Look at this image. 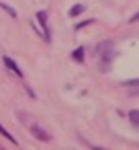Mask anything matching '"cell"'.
Wrapping results in <instances>:
<instances>
[{"mask_svg": "<svg viewBox=\"0 0 139 150\" xmlns=\"http://www.w3.org/2000/svg\"><path fill=\"white\" fill-rule=\"evenodd\" d=\"M96 58L100 60V70H108L112 58H115V45L112 41H102L96 47Z\"/></svg>", "mask_w": 139, "mask_h": 150, "instance_id": "cell-1", "label": "cell"}, {"mask_svg": "<svg viewBox=\"0 0 139 150\" xmlns=\"http://www.w3.org/2000/svg\"><path fill=\"white\" fill-rule=\"evenodd\" d=\"M29 129H31V134H33L37 140H41V142H49V140H51V136H49V134H47L41 125H37V123H33Z\"/></svg>", "mask_w": 139, "mask_h": 150, "instance_id": "cell-2", "label": "cell"}, {"mask_svg": "<svg viewBox=\"0 0 139 150\" xmlns=\"http://www.w3.org/2000/svg\"><path fill=\"white\" fill-rule=\"evenodd\" d=\"M37 21H39V25L43 27V33H45L43 37H45V41H49V31H47V15H45L43 11H39V13H37Z\"/></svg>", "mask_w": 139, "mask_h": 150, "instance_id": "cell-3", "label": "cell"}, {"mask_svg": "<svg viewBox=\"0 0 139 150\" xmlns=\"http://www.w3.org/2000/svg\"><path fill=\"white\" fill-rule=\"evenodd\" d=\"M4 66H6V68H8L10 72H15V74H17L19 78H23V76H25V74H23V70H21V68L17 66V62H13L10 58H4Z\"/></svg>", "mask_w": 139, "mask_h": 150, "instance_id": "cell-4", "label": "cell"}, {"mask_svg": "<svg viewBox=\"0 0 139 150\" xmlns=\"http://www.w3.org/2000/svg\"><path fill=\"white\" fill-rule=\"evenodd\" d=\"M84 11H86V6H84V4H76V6H72V8H70V17L74 19V17H78V15H82Z\"/></svg>", "mask_w": 139, "mask_h": 150, "instance_id": "cell-5", "label": "cell"}, {"mask_svg": "<svg viewBox=\"0 0 139 150\" xmlns=\"http://www.w3.org/2000/svg\"><path fill=\"white\" fill-rule=\"evenodd\" d=\"M72 58H74L76 62H84V47H78V50H74Z\"/></svg>", "mask_w": 139, "mask_h": 150, "instance_id": "cell-6", "label": "cell"}, {"mask_svg": "<svg viewBox=\"0 0 139 150\" xmlns=\"http://www.w3.org/2000/svg\"><path fill=\"white\" fill-rule=\"evenodd\" d=\"M129 121H131L133 125H137V127H139V111H135V109H133V111H129Z\"/></svg>", "mask_w": 139, "mask_h": 150, "instance_id": "cell-7", "label": "cell"}, {"mask_svg": "<svg viewBox=\"0 0 139 150\" xmlns=\"http://www.w3.org/2000/svg\"><path fill=\"white\" fill-rule=\"evenodd\" d=\"M0 134H2V136H4V138H6V140H10V142H13V144H17V140H15V138H13V134H8V132H6V127H4V125H2V123H0Z\"/></svg>", "mask_w": 139, "mask_h": 150, "instance_id": "cell-8", "label": "cell"}, {"mask_svg": "<svg viewBox=\"0 0 139 150\" xmlns=\"http://www.w3.org/2000/svg\"><path fill=\"white\" fill-rule=\"evenodd\" d=\"M0 8H4V11H6V13H8V15H10V17H13V19H15V17H17V11H15V8H10V6H6V4H4V2H0Z\"/></svg>", "mask_w": 139, "mask_h": 150, "instance_id": "cell-9", "label": "cell"}, {"mask_svg": "<svg viewBox=\"0 0 139 150\" xmlns=\"http://www.w3.org/2000/svg\"><path fill=\"white\" fill-rule=\"evenodd\" d=\"M92 23H94V19H88V21H84V23L76 25V31H78V29H82V27H86V25H92Z\"/></svg>", "mask_w": 139, "mask_h": 150, "instance_id": "cell-10", "label": "cell"}, {"mask_svg": "<svg viewBox=\"0 0 139 150\" xmlns=\"http://www.w3.org/2000/svg\"><path fill=\"white\" fill-rule=\"evenodd\" d=\"M125 86H139V78H137V80H127Z\"/></svg>", "mask_w": 139, "mask_h": 150, "instance_id": "cell-11", "label": "cell"}, {"mask_svg": "<svg viewBox=\"0 0 139 150\" xmlns=\"http://www.w3.org/2000/svg\"><path fill=\"white\" fill-rule=\"evenodd\" d=\"M129 21H131V23H135V21H139V13H135V15H133V17L129 19Z\"/></svg>", "mask_w": 139, "mask_h": 150, "instance_id": "cell-12", "label": "cell"}, {"mask_svg": "<svg viewBox=\"0 0 139 150\" xmlns=\"http://www.w3.org/2000/svg\"><path fill=\"white\" fill-rule=\"evenodd\" d=\"M133 95H139V91H133Z\"/></svg>", "mask_w": 139, "mask_h": 150, "instance_id": "cell-13", "label": "cell"}]
</instances>
